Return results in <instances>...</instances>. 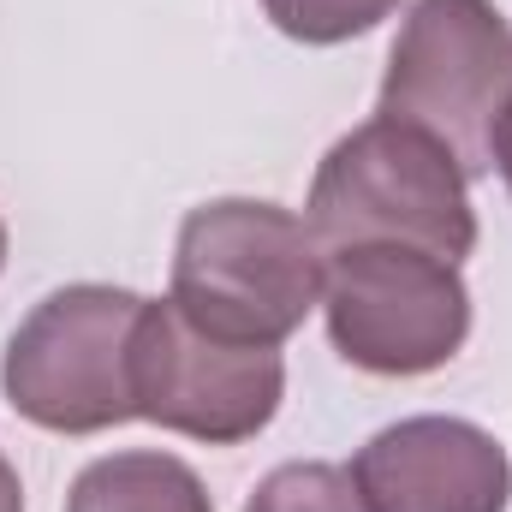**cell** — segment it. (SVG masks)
<instances>
[{"mask_svg": "<svg viewBox=\"0 0 512 512\" xmlns=\"http://www.w3.org/2000/svg\"><path fill=\"white\" fill-rule=\"evenodd\" d=\"M364 512H507V447L465 417H405L370 435L352 459Z\"/></svg>", "mask_w": 512, "mask_h": 512, "instance_id": "52a82bcc", "label": "cell"}, {"mask_svg": "<svg viewBox=\"0 0 512 512\" xmlns=\"http://www.w3.org/2000/svg\"><path fill=\"white\" fill-rule=\"evenodd\" d=\"M245 512H364V501L352 489V471L322 459H292L256 483Z\"/></svg>", "mask_w": 512, "mask_h": 512, "instance_id": "9c48e42d", "label": "cell"}, {"mask_svg": "<svg viewBox=\"0 0 512 512\" xmlns=\"http://www.w3.org/2000/svg\"><path fill=\"white\" fill-rule=\"evenodd\" d=\"M322 316L352 370L405 382L459 358L471 334V286L459 262L411 245H346L322 268Z\"/></svg>", "mask_w": 512, "mask_h": 512, "instance_id": "5b68a950", "label": "cell"}, {"mask_svg": "<svg viewBox=\"0 0 512 512\" xmlns=\"http://www.w3.org/2000/svg\"><path fill=\"white\" fill-rule=\"evenodd\" d=\"M322 239L280 203L215 197L173 245V310L233 346H280L322 304Z\"/></svg>", "mask_w": 512, "mask_h": 512, "instance_id": "6da1fadb", "label": "cell"}, {"mask_svg": "<svg viewBox=\"0 0 512 512\" xmlns=\"http://www.w3.org/2000/svg\"><path fill=\"white\" fill-rule=\"evenodd\" d=\"M465 185L471 179L435 137L376 114L322 155L304 221L322 251L411 245L441 262H465L477 251V209Z\"/></svg>", "mask_w": 512, "mask_h": 512, "instance_id": "7a4b0ae2", "label": "cell"}, {"mask_svg": "<svg viewBox=\"0 0 512 512\" xmlns=\"http://www.w3.org/2000/svg\"><path fill=\"white\" fill-rule=\"evenodd\" d=\"M501 179H507V191H512V126H507V137H501Z\"/></svg>", "mask_w": 512, "mask_h": 512, "instance_id": "7c38bea8", "label": "cell"}, {"mask_svg": "<svg viewBox=\"0 0 512 512\" xmlns=\"http://www.w3.org/2000/svg\"><path fill=\"white\" fill-rule=\"evenodd\" d=\"M66 512H215V501L185 459L137 447L90 459L66 495Z\"/></svg>", "mask_w": 512, "mask_h": 512, "instance_id": "ba28073f", "label": "cell"}, {"mask_svg": "<svg viewBox=\"0 0 512 512\" xmlns=\"http://www.w3.org/2000/svg\"><path fill=\"white\" fill-rule=\"evenodd\" d=\"M382 120L435 137L465 179L501 167L512 126V30L495 0H411L382 78Z\"/></svg>", "mask_w": 512, "mask_h": 512, "instance_id": "3957f363", "label": "cell"}, {"mask_svg": "<svg viewBox=\"0 0 512 512\" xmlns=\"http://www.w3.org/2000/svg\"><path fill=\"white\" fill-rule=\"evenodd\" d=\"M0 512H24V483H18L6 453H0Z\"/></svg>", "mask_w": 512, "mask_h": 512, "instance_id": "8fae6325", "label": "cell"}, {"mask_svg": "<svg viewBox=\"0 0 512 512\" xmlns=\"http://www.w3.org/2000/svg\"><path fill=\"white\" fill-rule=\"evenodd\" d=\"M143 298L126 286L78 280L48 292L6 340V405L48 435H102L137 417L131 405V328Z\"/></svg>", "mask_w": 512, "mask_h": 512, "instance_id": "277c9868", "label": "cell"}, {"mask_svg": "<svg viewBox=\"0 0 512 512\" xmlns=\"http://www.w3.org/2000/svg\"><path fill=\"white\" fill-rule=\"evenodd\" d=\"M286 399L280 346H233L191 328L173 298H143L131 328V405L137 417L209 441L239 447L274 423Z\"/></svg>", "mask_w": 512, "mask_h": 512, "instance_id": "8992f818", "label": "cell"}, {"mask_svg": "<svg viewBox=\"0 0 512 512\" xmlns=\"http://www.w3.org/2000/svg\"><path fill=\"white\" fill-rule=\"evenodd\" d=\"M399 0H262V12L274 18L280 36L304 42V48H334L352 42L364 30H376Z\"/></svg>", "mask_w": 512, "mask_h": 512, "instance_id": "30bf717a", "label": "cell"}, {"mask_svg": "<svg viewBox=\"0 0 512 512\" xmlns=\"http://www.w3.org/2000/svg\"><path fill=\"white\" fill-rule=\"evenodd\" d=\"M0 268H6V221H0Z\"/></svg>", "mask_w": 512, "mask_h": 512, "instance_id": "4fadbf2b", "label": "cell"}]
</instances>
